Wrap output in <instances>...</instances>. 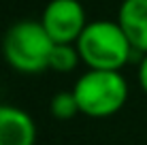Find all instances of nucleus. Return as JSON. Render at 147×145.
I'll list each match as a JSON object with an SVG mask.
<instances>
[{
    "label": "nucleus",
    "mask_w": 147,
    "mask_h": 145,
    "mask_svg": "<svg viewBox=\"0 0 147 145\" xmlns=\"http://www.w3.org/2000/svg\"><path fill=\"white\" fill-rule=\"evenodd\" d=\"M53 41L45 32L38 19H19L7 28L2 36V58L13 71L24 75H36L49 71V56Z\"/></svg>",
    "instance_id": "3"
},
{
    "label": "nucleus",
    "mask_w": 147,
    "mask_h": 145,
    "mask_svg": "<svg viewBox=\"0 0 147 145\" xmlns=\"http://www.w3.org/2000/svg\"><path fill=\"white\" fill-rule=\"evenodd\" d=\"M75 45L81 64L96 71H121L134 53L119 24L111 19L90 22Z\"/></svg>",
    "instance_id": "1"
},
{
    "label": "nucleus",
    "mask_w": 147,
    "mask_h": 145,
    "mask_svg": "<svg viewBox=\"0 0 147 145\" xmlns=\"http://www.w3.org/2000/svg\"><path fill=\"white\" fill-rule=\"evenodd\" d=\"M36 122L26 109L0 103V145H34Z\"/></svg>",
    "instance_id": "5"
},
{
    "label": "nucleus",
    "mask_w": 147,
    "mask_h": 145,
    "mask_svg": "<svg viewBox=\"0 0 147 145\" xmlns=\"http://www.w3.org/2000/svg\"><path fill=\"white\" fill-rule=\"evenodd\" d=\"M49 113L60 119V122H66V119H73L79 111L77 98H75L73 90H64V92H55L51 96V103H49Z\"/></svg>",
    "instance_id": "8"
},
{
    "label": "nucleus",
    "mask_w": 147,
    "mask_h": 145,
    "mask_svg": "<svg viewBox=\"0 0 147 145\" xmlns=\"http://www.w3.org/2000/svg\"><path fill=\"white\" fill-rule=\"evenodd\" d=\"M81 64L77 45H53L49 56V71L53 73H73Z\"/></svg>",
    "instance_id": "7"
},
{
    "label": "nucleus",
    "mask_w": 147,
    "mask_h": 145,
    "mask_svg": "<svg viewBox=\"0 0 147 145\" xmlns=\"http://www.w3.org/2000/svg\"><path fill=\"white\" fill-rule=\"evenodd\" d=\"M136 83H139V88L143 90V94L147 96V53L141 56V60H139V66H136Z\"/></svg>",
    "instance_id": "9"
},
{
    "label": "nucleus",
    "mask_w": 147,
    "mask_h": 145,
    "mask_svg": "<svg viewBox=\"0 0 147 145\" xmlns=\"http://www.w3.org/2000/svg\"><path fill=\"white\" fill-rule=\"evenodd\" d=\"M115 22L124 30L132 49L141 56H145L147 53V0H121Z\"/></svg>",
    "instance_id": "6"
},
{
    "label": "nucleus",
    "mask_w": 147,
    "mask_h": 145,
    "mask_svg": "<svg viewBox=\"0 0 147 145\" xmlns=\"http://www.w3.org/2000/svg\"><path fill=\"white\" fill-rule=\"evenodd\" d=\"M38 22L55 45H75L90 24L79 0H49Z\"/></svg>",
    "instance_id": "4"
},
{
    "label": "nucleus",
    "mask_w": 147,
    "mask_h": 145,
    "mask_svg": "<svg viewBox=\"0 0 147 145\" xmlns=\"http://www.w3.org/2000/svg\"><path fill=\"white\" fill-rule=\"evenodd\" d=\"M81 115L92 119H107L124 109L128 103V81L121 71H96L88 68L73 86Z\"/></svg>",
    "instance_id": "2"
}]
</instances>
